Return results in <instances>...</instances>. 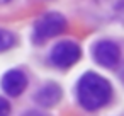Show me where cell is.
Segmentation results:
<instances>
[{
	"label": "cell",
	"instance_id": "4",
	"mask_svg": "<svg viewBox=\"0 0 124 116\" xmlns=\"http://www.w3.org/2000/svg\"><path fill=\"white\" fill-rule=\"evenodd\" d=\"M92 55H93V60L102 65V67H116L121 60V50L119 46L114 43V41H109V39H102V41H97L92 48Z\"/></svg>",
	"mask_w": 124,
	"mask_h": 116
},
{
	"label": "cell",
	"instance_id": "9",
	"mask_svg": "<svg viewBox=\"0 0 124 116\" xmlns=\"http://www.w3.org/2000/svg\"><path fill=\"white\" fill-rule=\"evenodd\" d=\"M22 116H48V114H44V113H38V111H27V113H24Z\"/></svg>",
	"mask_w": 124,
	"mask_h": 116
},
{
	"label": "cell",
	"instance_id": "10",
	"mask_svg": "<svg viewBox=\"0 0 124 116\" xmlns=\"http://www.w3.org/2000/svg\"><path fill=\"white\" fill-rule=\"evenodd\" d=\"M9 2H12V0H0V5H4V4H9Z\"/></svg>",
	"mask_w": 124,
	"mask_h": 116
},
{
	"label": "cell",
	"instance_id": "3",
	"mask_svg": "<svg viewBox=\"0 0 124 116\" xmlns=\"http://www.w3.org/2000/svg\"><path fill=\"white\" fill-rule=\"evenodd\" d=\"M80 56H82V50L75 41H60L58 45H54L49 55L53 65H56L58 68H68L75 65L80 60Z\"/></svg>",
	"mask_w": 124,
	"mask_h": 116
},
{
	"label": "cell",
	"instance_id": "6",
	"mask_svg": "<svg viewBox=\"0 0 124 116\" xmlns=\"http://www.w3.org/2000/svg\"><path fill=\"white\" fill-rule=\"evenodd\" d=\"M61 94H63V90L58 84H46L34 94V101L43 107H53L54 104L60 102Z\"/></svg>",
	"mask_w": 124,
	"mask_h": 116
},
{
	"label": "cell",
	"instance_id": "8",
	"mask_svg": "<svg viewBox=\"0 0 124 116\" xmlns=\"http://www.w3.org/2000/svg\"><path fill=\"white\" fill-rule=\"evenodd\" d=\"M9 114H10V102L0 97V116H9Z\"/></svg>",
	"mask_w": 124,
	"mask_h": 116
},
{
	"label": "cell",
	"instance_id": "7",
	"mask_svg": "<svg viewBox=\"0 0 124 116\" xmlns=\"http://www.w3.org/2000/svg\"><path fill=\"white\" fill-rule=\"evenodd\" d=\"M14 45H16V36H14V33L0 27V53L10 50Z\"/></svg>",
	"mask_w": 124,
	"mask_h": 116
},
{
	"label": "cell",
	"instance_id": "5",
	"mask_svg": "<svg viewBox=\"0 0 124 116\" xmlns=\"http://www.w3.org/2000/svg\"><path fill=\"white\" fill-rule=\"evenodd\" d=\"M27 87V77L21 70H9L2 77V89L7 96L17 97L21 96Z\"/></svg>",
	"mask_w": 124,
	"mask_h": 116
},
{
	"label": "cell",
	"instance_id": "1",
	"mask_svg": "<svg viewBox=\"0 0 124 116\" xmlns=\"http://www.w3.org/2000/svg\"><path fill=\"white\" fill-rule=\"evenodd\" d=\"M110 96H112L110 82L102 75L87 72L80 77L77 85V97L82 107H85L87 111L100 109L110 101Z\"/></svg>",
	"mask_w": 124,
	"mask_h": 116
},
{
	"label": "cell",
	"instance_id": "2",
	"mask_svg": "<svg viewBox=\"0 0 124 116\" xmlns=\"http://www.w3.org/2000/svg\"><path fill=\"white\" fill-rule=\"evenodd\" d=\"M66 27H68V22L60 12H46L36 21L32 39L36 43H43L49 38L61 34L63 31H66Z\"/></svg>",
	"mask_w": 124,
	"mask_h": 116
}]
</instances>
